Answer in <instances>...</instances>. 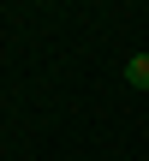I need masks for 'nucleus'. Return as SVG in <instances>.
Returning <instances> with one entry per match:
<instances>
[{
  "mask_svg": "<svg viewBox=\"0 0 149 161\" xmlns=\"http://www.w3.org/2000/svg\"><path fill=\"white\" fill-rule=\"evenodd\" d=\"M125 84L131 90H149V54H131L125 60Z\"/></svg>",
  "mask_w": 149,
  "mask_h": 161,
  "instance_id": "nucleus-1",
  "label": "nucleus"
}]
</instances>
